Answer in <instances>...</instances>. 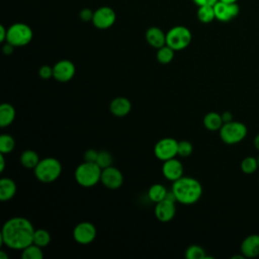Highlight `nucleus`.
<instances>
[{"label": "nucleus", "instance_id": "obj_1", "mask_svg": "<svg viewBox=\"0 0 259 259\" xmlns=\"http://www.w3.org/2000/svg\"><path fill=\"white\" fill-rule=\"evenodd\" d=\"M34 228L31 222L23 217H14L7 220L1 230V245L14 250H23L33 243Z\"/></svg>", "mask_w": 259, "mask_h": 259}, {"label": "nucleus", "instance_id": "obj_2", "mask_svg": "<svg viewBox=\"0 0 259 259\" xmlns=\"http://www.w3.org/2000/svg\"><path fill=\"white\" fill-rule=\"evenodd\" d=\"M171 190L179 203L190 205L196 203L202 195V186L200 182L188 176H182L173 182Z\"/></svg>", "mask_w": 259, "mask_h": 259}, {"label": "nucleus", "instance_id": "obj_3", "mask_svg": "<svg viewBox=\"0 0 259 259\" xmlns=\"http://www.w3.org/2000/svg\"><path fill=\"white\" fill-rule=\"evenodd\" d=\"M35 178L42 183H51L56 181L62 173L61 162L53 157L40 159L33 169Z\"/></svg>", "mask_w": 259, "mask_h": 259}, {"label": "nucleus", "instance_id": "obj_4", "mask_svg": "<svg viewBox=\"0 0 259 259\" xmlns=\"http://www.w3.org/2000/svg\"><path fill=\"white\" fill-rule=\"evenodd\" d=\"M102 169L95 162L84 161L75 169V180L83 187H92L96 185L101 178Z\"/></svg>", "mask_w": 259, "mask_h": 259}, {"label": "nucleus", "instance_id": "obj_5", "mask_svg": "<svg viewBox=\"0 0 259 259\" xmlns=\"http://www.w3.org/2000/svg\"><path fill=\"white\" fill-rule=\"evenodd\" d=\"M221 140L227 145H235L242 142L247 134L248 128L245 123L241 121H229L225 122L219 131Z\"/></svg>", "mask_w": 259, "mask_h": 259}, {"label": "nucleus", "instance_id": "obj_6", "mask_svg": "<svg viewBox=\"0 0 259 259\" xmlns=\"http://www.w3.org/2000/svg\"><path fill=\"white\" fill-rule=\"evenodd\" d=\"M33 37L32 29L29 25L17 22L7 28L6 41L14 47H23L28 45Z\"/></svg>", "mask_w": 259, "mask_h": 259}, {"label": "nucleus", "instance_id": "obj_7", "mask_svg": "<svg viewBox=\"0 0 259 259\" xmlns=\"http://www.w3.org/2000/svg\"><path fill=\"white\" fill-rule=\"evenodd\" d=\"M192 38L189 28L183 25H177L168 30L166 33V45L174 51H182L186 49Z\"/></svg>", "mask_w": 259, "mask_h": 259}, {"label": "nucleus", "instance_id": "obj_8", "mask_svg": "<svg viewBox=\"0 0 259 259\" xmlns=\"http://www.w3.org/2000/svg\"><path fill=\"white\" fill-rule=\"evenodd\" d=\"M154 154L162 162L175 158L178 155V141L173 138L159 140L154 147Z\"/></svg>", "mask_w": 259, "mask_h": 259}, {"label": "nucleus", "instance_id": "obj_9", "mask_svg": "<svg viewBox=\"0 0 259 259\" xmlns=\"http://www.w3.org/2000/svg\"><path fill=\"white\" fill-rule=\"evenodd\" d=\"M96 236V228L89 222H81L77 224L73 230V238L80 245H88L92 243Z\"/></svg>", "mask_w": 259, "mask_h": 259}, {"label": "nucleus", "instance_id": "obj_10", "mask_svg": "<svg viewBox=\"0 0 259 259\" xmlns=\"http://www.w3.org/2000/svg\"><path fill=\"white\" fill-rule=\"evenodd\" d=\"M116 19L115 12L108 6H102L93 12L92 23L98 29H107L111 27Z\"/></svg>", "mask_w": 259, "mask_h": 259}, {"label": "nucleus", "instance_id": "obj_11", "mask_svg": "<svg viewBox=\"0 0 259 259\" xmlns=\"http://www.w3.org/2000/svg\"><path fill=\"white\" fill-rule=\"evenodd\" d=\"M53 77L61 83L69 82L76 73V68L73 62L69 60H61L53 67Z\"/></svg>", "mask_w": 259, "mask_h": 259}, {"label": "nucleus", "instance_id": "obj_12", "mask_svg": "<svg viewBox=\"0 0 259 259\" xmlns=\"http://www.w3.org/2000/svg\"><path fill=\"white\" fill-rule=\"evenodd\" d=\"M100 182L108 189H118L123 183V175L116 167L109 166L102 169Z\"/></svg>", "mask_w": 259, "mask_h": 259}, {"label": "nucleus", "instance_id": "obj_13", "mask_svg": "<svg viewBox=\"0 0 259 259\" xmlns=\"http://www.w3.org/2000/svg\"><path fill=\"white\" fill-rule=\"evenodd\" d=\"M215 19L222 22H228L234 19L240 12V8L237 3H228L224 1H218L214 5Z\"/></svg>", "mask_w": 259, "mask_h": 259}, {"label": "nucleus", "instance_id": "obj_14", "mask_svg": "<svg viewBox=\"0 0 259 259\" xmlns=\"http://www.w3.org/2000/svg\"><path fill=\"white\" fill-rule=\"evenodd\" d=\"M154 212L159 222L168 223L172 221L176 214L175 202L167 199H163L156 203Z\"/></svg>", "mask_w": 259, "mask_h": 259}, {"label": "nucleus", "instance_id": "obj_15", "mask_svg": "<svg viewBox=\"0 0 259 259\" xmlns=\"http://www.w3.org/2000/svg\"><path fill=\"white\" fill-rule=\"evenodd\" d=\"M162 173L169 181H176L183 176V165L175 158L166 160L162 165Z\"/></svg>", "mask_w": 259, "mask_h": 259}, {"label": "nucleus", "instance_id": "obj_16", "mask_svg": "<svg viewBox=\"0 0 259 259\" xmlns=\"http://www.w3.org/2000/svg\"><path fill=\"white\" fill-rule=\"evenodd\" d=\"M240 251L245 258H254L259 256V235L251 234L247 236L241 243Z\"/></svg>", "mask_w": 259, "mask_h": 259}, {"label": "nucleus", "instance_id": "obj_17", "mask_svg": "<svg viewBox=\"0 0 259 259\" xmlns=\"http://www.w3.org/2000/svg\"><path fill=\"white\" fill-rule=\"evenodd\" d=\"M109 110L113 115L117 117L125 116L132 110V102L126 97H115L109 104Z\"/></svg>", "mask_w": 259, "mask_h": 259}, {"label": "nucleus", "instance_id": "obj_18", "mask_svg": "<svg viewBox=\"0 0 259 259\" xmlns=\"http://www.w3.org/2000/svg\"><path fill=\"white\" fill-rule=\"evenodd\" d=\"M146 40L151 47L158 50L166 45V33L157 26L149 27L146 31Z\"/></svg>", "mask_w": 259, "mask_h": 259}, {"label": "nucleus", "instance_id": "obj_19", "mask_svg": "<svg viewBox=\"0 0 259 259\" xmlns=\"http://www.w3.org/2000/svg\"><path fill=\"white\" fill-rule=\"evenodd\" d=\"M16 183L11 178L3 177L0 180V199L2 201H7L13 198L16 193Z\"/></svg>", "mask_w": 259, "mask_h": 259}, {"label": "nucleus", "instance_id": "obj_20", "mask_svg": "<svg viewBox=\"0 0 259 259\" xmlns=\"http://www.w3.org/2000/svg\"><path fill=\"white\" fill-rule=\"evenodd\" d=\"M203 125L206 130L210 131V132H217L220 131V128L222 127V125L224 124L223 118H222V114L215 112V111H210L207 112L204 117H203Z\"/></svg>", "mask_w": 259, "mask_h": 259}, {"label": "nucleus", "instance_id": "obj_21", "mask_svg": "<svg viewBox=\"0 0 259 259\" xmlns=\"http://www.w3.org/2000/svg\"><path fill=\"white\" fill-rule=\"evenodd\" d=\"M15 118V108L10 103H2L0 105V126L10 125Z\"/></svg>", "mask_w": 259, "mask_h": 259}, {"label": "nucleus", "instance_id": "obj_22", "mask_svg": "<svg viewBox=\"0 0 259 259\" xmlns=\"http://www.w3.org/2000/svg\"><path fill=\"white\" fill-rule=\"evenodd\" d=\"M39 162L37 153L33 150H25L20 155V163L27 169H34Z\"/></svg>", "mask_w": 259, "mask_h": 259}, {"label": "nucleus", "instance_id": "obj_23", "mask_svg": "<svg viewBox=\"0 0 259 259\" xmlns=\"http://www.w3.org/2000/svg\"><path fill=\"white\" fill-rule=\"evenodd\" d=\"M167 189L163 184L160 183H155L150 186L148 190V196L152 202H159L163 199H165L166 194H167Z\"/></svg>", "mask_w": 259, "mask_h": 259}, {"label": "nucleus", "instance_id": "obj_24", "mask_svg": "<svg viewBox=\"0 0 259 259\" xmlns=\"http://www.w3.org/2000/svg\"><path fill=\"white\" fill-rule=\"evenodd\" d=\"M197 18L202 23H209L213 19H215L214 8L212 5H204L198 6L197 9Z\"/></svg>", "mask_w": 259, "mask_h": 259}, {"label": "nucleus", "instance_id": "obj_25", "mask_svg": "<svg viewBox=\"0 0 259 259\" xmlns=\"http://www.w3.org/2000/svg\"><path fill=\"white\" fill-rule=\"evenodd\" d=\"M21 258L22 259H42L44 253H42L41 247L33 243L28 245L23 250H21Z\"/></svg>", "mask_w": 259, "mask_h": 259}, {"label": "nucleus", "instance_id": "obj_26", "mask_svg": "<svg viewBox=\"0 0 259 259\" xmlns=\"http://www.w3.org/2000/svg\"><path fill=\"white\" fill-rule=\"evenodd\" d=\"M258 168V160L253 156H247L241 162V170L245 174H253L257 171Z\"/></svg>", "mask_w": 259, "mask_h": 259}, {"label": "nucleus", "instance_id": "obj_27", "mask_svg": "<svg viewBox=\"0 0 259 259\" xmlns=\"http://www.w3.org/2000/svg\"><path fill=\"white\" fill-rule=\"evenodd\" d=\"M174 52L175 51L173 49H171L167 45H165L162 48L158 49L157 55H156L158 62L161 63V64H164V65L171 63L173 58H174Z\"/></svg>", "mask_w": 259, "mask_h": 259}, {"label": "nucleus", "instance_id": "obj_28", "mask_svg": "<svg viewBox=\"0 0 259 259\" xmlns=\"http://www.w3.org/2000/svg\"><path fill=\"white\" fill-rule=\"evenodd\" d=\"M51 243V234L45 229H37L34 231L33 244L44 248Z\"/></svg>", "mask_w": 259, "mask_h": 259}, {"label": "nucleus", "instance_id": "obj_29", "mask_svg": "<svg viewBox=\"0 0 259 259\" xmlns=\"http://www.w3.org/2000/svg\"><path fill=\"white\" fill-rule=\"evenodd\" d=\"M15 147V141L12 136L8 134H2L0 136V153L9 154Z\"/></svg>", "mask_w": 259, "mask_h": 259}, {"label": "nucleus", "instance_id": "obj_30", "mask_svg": "<svg viewBox=\"0 0 259 259\" xmlns=\"http://www.w3.org/2000/svg\"><path fill=\"white\" fill-rule=\"evenodd\" d=\"M185 257L187 259H204L207 258L205 255V251L202 247L198 245H190L185 250Z\"/></svg>", "mask_w": 259, "mask_h": 259}, {"label": "nucleus", "instance_id": "obj_31", "mask_svg": "<svg viewBox=\"0 0 259 259\" xmlns=\"http://www.w3.org/2000/svg\"><path fill=\"white\" fill-rule=\"evenodd\" d=\"M112 156L108 151H99L96 163L101 169L107 168L112 164Z\"/></svg>", "mask_w": 259, "mask_h": 259}, {"label": "nucleus", "instance_id": "obj_32", "mask_svg": "<svg viewBox=\"0 0 259 259\" xmlns=\"http://www.w3.org/2000/svg\"><path fill=\"white\" fill-rule=\"evenodd\" d=\"M193 146L189 141L183 140L178 142V156L180 157H188L192 154Z\"/></svg>", "mask_w": 259, "mask_h": 259}, {"label": "nucleus", "instance_id": "obj_33", "mask_svg": "<svg viewBox=\"0 0 259 259\" xmlns=\"http://www.w3.org/2000/svg\"><path fill=\"white\" fill-rule=\"evenodd\" d=\"M53 74H54V72H53V67H50V66H48V65L41 66V67L39 68V70H38V76H39L41 79H45V80L52 78V77H53Z\"/></svg>", "mask_w": 259, "mask_h": 259}, {"label": "nucleus", "instance_id": "obj_34", "mask_svg": "<svg viewBox=\"0 0 259 259\" xmlns=\"http://www.w3.org/2000/svg\"><path fill=\"white\" fill-rule=\"evenodd\" d=\"M97 157H98V151H96L94 149H88L84 153V161H86V162H95L96 163Z\"/></svg>", "mask_w": 259, "mask_h": 259}, {"label": "nucleus", "instance_id": "obj_35", "mask_svg": "<svg viewBox=\"0 0 259 259\" xmlns=\"http://www.w3.org/2000/svg\"><path fill=\"white\" fill-rule=\"evenodd\" d=\"M80 17L83 21H89L92 20L93 12L90 9H83L80 11Z\"/></svg>", "mask_w": 259, "mask_h": 259}, {"label": "nucleus", "instance_id": "obj_36", "mask_svg": "<svg viewBox=\"0 0 259 259\" xmlns=\"http://www.w3.org/2000/svg\"><path fill=\"white\" fill-rule=\"evenodd\" d=\"M197 6H204V5H214L219 0H192Z\"/></svg>", "mask_w": 259, "mask_h": 259}, {"label": "nucleus", "instance_id": "obj_37", "mask_svg": "<svg viewBox=\"0 0 259 259\" xmlns=\"http://www.w3.org/2000/svg\"><path fill=\"white\" fill-rule=\"evenodd\" d=\"M14 46H12L11 44H9V42H7L6 45H4L3 46V53L5 54V55H7V56H9V55H11L12 53H13V51H14Z\"/></svg>", "mask_w": 259, "mask_h": 259}, {"label": "nucleus", "instance_id": "obj_38", "mask_svg": "<svg viewBox=\"0 0 259 259\" xmlns=\"http://www.w3.org/2000/svg\"><path fill=\"white\" fill-rule=\"evenodd\" d=\"M7 38V28H5L4 25H0V41L3 42Z\"/></svg>", "mask_w": 259, "mask_h": 259}, {"label": "nucleus", "instance_id": "obj_39", "mask_svg": "<svg viewBox=\"0 0 259 259\" xmlns=\"http://www.w3.org/2000/svg\"><path fill=\"white\" fill-rule=\"evenodd\" d=\"M222 118H223L224 123L225 122H229V121L233 120V115H232V113L230 111H224L222 113Z\"/></svg>", "mask_w": 259, "mask_h": 259}, {"label": "nucleus", "instance_id": "obj_40", "mask_svg": "<svg viewBox=\"0 0 259 259\" xmlns=\"http://www.w3.org/2000/svg\"><path fill=\"white\" fill-rule=\"evenodd\" d=\"M4 155L3 153L0 154V163H1V167H0V172H3L4 171V168H5V158H4Z\"/></svg>", "mask_w": 259, "mask_h": 259}, {"label": "nucleus", "instance_id": "obj_41", "mask_svg": "<svg viewBox=\"0 0 259 259\" xmlns=\"http://www.w3.org/2000/svg\"><path fill=\"white\" fill-rule=\"evenodd\" d=\"M254 147L259 151V134L254 139Z\"/></svg>", "mask_w": 259, "mask_h": 259}, {"label": "nucleus", "instance_id": "obj_42", "mask_svg": "<svg viewBox=\"0 0 259 259\" xmlns=\"http://www.w3.org/2000/svg\"><path fill=\"white\" fill-rule=\"evenodd\" d=\"M0 258L1 259H8V255L5 254L4 251H0Z\"/></svg>", "mask_w": 259, "mask_h": 259}, {"label": "nucleus", "instance_id": "obj_43", "mask_svg": "<svg viewBox=\"0 0 259 259\" xmlns=\"http://www.w3.org/2000/svg\"><path fill=\"white\" fill-rule=\"evenodd\" d=\"M220 1L228 2V3H237V1H238V0H220Z\"/></svg>", "mask_w": 259, "mask_h": 259}, {"label": "nucleus", "instance_id": "obj_44", "mask_svg": "<svg viewBox=\"0 0 259 259\" xmlns=\"http://www.w3.org/2000/svg\"><path fill=\"white\" fill-rule=\"evenodd\" d=\"M257 160H258V165H259V155H258V157H257Z\"/></svg>", "mask_w": 259, "mask_h": 259}, {"label": "nucleus", "instance_id": "obj_45", "mask_svg": "<svg viewBox=\"0 0 259 259\" xmlns=\"http://www.w3.org/2000/svg\"><path fill=\"white\" fill-rule=\"evenodd\" d=\"M258 182H259V180H258Z\"/></svg>", "mask_w": 259, "mask_h": 259}]
</instances>
